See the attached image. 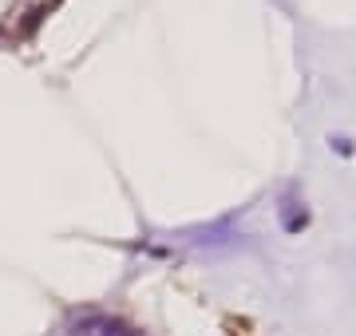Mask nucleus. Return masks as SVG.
I'll list each match as a JSON object with an SVG mask.
<instances>
[{
    "mask_svg": "<svg viewBox=\"0 0 356 336\" xmlns=\"http://www.w3.org/2000/svg\"><path fill=\"white\" fill-rule=\"evenodd\" d=\"M103 336H131V333H123V328H107Z\"/></svg>",
    "mask_w": 356,
    "mask_h": 336,
    "instance_id": "1",
    "label": "nucleus"
}]
</instances>
